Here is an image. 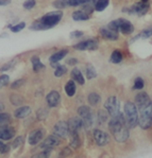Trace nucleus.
I'll return each mask as SVG.
<instances>
[{"mask_svg": "<svg viewBox=\"0 0 152 158\" xmlns=\"http://www.w3.org/2000/svg\"><path fill=\"white\" fill-rule=\"evenodd\" d=\"M78 114H79L80 118L83 121V126L85 128H89L93 125V123H94L92 109L86 105H82L78 109Z\"/></svg>", "mask_w": 152, "mask_h": 158, "instance_id": "nucleus-6", "label": "nucleus"}, {"mask_svg": "<svg viewBox=\"0 0 152 158\" xmlns=\"http://www.w3.org/2000/svg\"><path fill=\"white\" fill-rule=\"evenodd\" d=\"M72 19L76 21H83L89 19V15H87L84 11H76L72 13Z\"/></svg>", "mask_w": 152, "mask_h": 158, "instance_id": "nucleus-24", "label": "nucleus"}, {"mask_svg": "<svg viewBox=\"0 0 152 158\" xmlns=\"http://www.w3.org/2000/svg\"><path fill=\"white\" fill-rule=\"evenodd\" d=\"M31 111H32V109H31L30 106H20L14 111V116L17 119H24L30 115Z\"/></svg>", "mask_w": 152, "mask_h": 158, "instance_id": "nucleus-19", "label": "nucleus"}, {"mask_svg": "<svg viewBox=\"0 0 152 158\" xmlns=\"http://www.w3.org/2000/svg\"><path fill=\"white\" fill-rule=\"evenodd\" d=\"M135 105L138 110L152 105V101L149 94L145 91H141L139 94H137L135 97Z\"/></svg>", "mask_w": 152, "mask_h": 158, "instance_id": "nucleus-8", "label": "nucleus"}, {"mask_svg": "<svg viewBox=\"0 0 152 158\" xmlns=\"http://www.w3.org/2000/svg\"><path fill=\"white\" fill-rule=\"evenodd\" d=\"M53 134L61 138V139H64V138L68 137L70 135V130L68 123L65 121H59L58 123H55L54 127H53Z\"/></svg>", "mask_w": 152, "mask_h": 158, "instance_id": "nucleus-9", "label": "nucleus"}, {"mask_svg": "<svg viewBox=\"0 0 152 158\" xmlns=\"http://www.w3.org/2000/svg\"><path fill=\"white\" fill-rule=\"evenodd\" d=\"M46 102H47L48 106L50 108L56 107V106L60 104L61 102V96L56 90H52L50 91L46 97Z\"/></svg>", "mask_w": 152, "mask_h": 158, "instance_id": "nucleus-14", "label": "nucleus"}, {"mask_svg": "<svg viewBox=\"0 0 152 158\" xmlns=\"http://www.w3.org/2000/svg\"><path fill=\"white\" fill-rule=\"evenodd\" d=\"M109 3H110V0H97L96 4H95V10L99 12L103 11V10L106 9Z\"/></svg>", "mask_w": 152, "mask_h": 158, "instance_id": "nucleus-29", "label": "nucleus"}, {"mask_svg": "<svg viewBox=\"0 0 152 158\" xmlns=\"http://www.w3.org/2000/svg\"><path fill=\"white\" fill-rule=\"evenodd\" d=\"M107 117H109V113H107V111L103 110V109H101V110L98 111V119H99L100 123L106 122L107 119H109Z\"/></svg>", "mask_w": 152, "mask_h": 158, "instance_id": "nucleus-37", "label": "nucleus"}, {"mask_svg": "<svg viewBox=\"0 0 152 158\" xmlns=\"http://www.w3.org/2000/svg\"><path fill=\"white\" fill-rule=\"evenodd\" d=\"M99 32L104 40L114 42V40H117V38H118V32H115V31L109 29L107 27H105V28H101Z\"/></svg>", "mask_w": 152, "mask_h": 158, "instance_id": "nucleus-16", "label": "nucleus"}, {"mask_svg": "<svg viewBox=\"0 0 152 158\" xmlns=\"http://www.w3.org/2000/svg\"><path fill=\"white\" fill-rule=\"evenodd\" d=\"M23 84H24V80H17V81H15L13 84L11 85V88L12 89H17V88H19Z\"/></svg>", "mask_w": 152, "mask_h": 158, "instance_id": "nucleus-43", "label": "nucleus"}, {"mask_svg": "<svg viewBox=\"0 0 152 158\" xmlns=\"http://www.w3.org/2000/svg\"><path fill=\"white\" fill-rule=\"evenodd\" d=\"M52 4L56 9H65L67 6H69L68 0H55V1H53Z\"/></svg>", "mask_w": 152, "mask_h": 158, "instance_id": "nucleus-34", "label": "nucleus"}, {"mask_svg": "<svg viewBox=\"0 0 152 158\" xmlns=\"http://www.w3.org/2000/svg\"><path fill=\"white\" fill-rule=\"evenodd\" d=\"M23 143H24V137L23 136H19V137H16L15 140L12 143V148L13 149H18Z\"/></svg>", "mask_w": 152, "mask_h": 158, "instance_id": "nucleus-41", "label": "nucleus"}, {"mask_svg": "<svg viewBox=\"0 0 152 158\" xmlns=\"http://www.w3.org/2000/svg\"><path fill=\"white\" fill-rule=\"evenodd\" d=\"M14 63L13 62H10V63H7V64H4L3 66H2L1 68H0V71L3 72V71H7V70L11 69L12 68V65H13Z\"/></svg>", "mask_w": 152, "mask_h": 158, "instance_id": "nucleus-45", "label": "nucleus"}, {"mask_svg": "<svg viewBox=\"0 0 152 158\" xmlns=\"http://www.w3.org/2000/svg\"><path fill=\"white\" fill-rule=\"evenodd\" d=\"M124 117L126 125L129 130L130 128L136 127L139 121V113L135 103H133L131 101L126 102L124 107Z\"/></svg>", "mask_w": 152, "mask_h": 158, "instance_id": "nucleus-3", "label": "nucleus"}, {"mask_svg": "<svg viewBox=\"0 0 152 158\" xmlns=\"http://www.w3.org/2000/svg\"><path fill=\"white\" fill-rule=\"evenodd\" d=\"M76 90H77V86L73 80H69L65 85V92L68 97H73L76 94Z\"/></svg>", "mask_w": 152, "mask_h": 158, "instance_id": "nucleus-22", "label": "nucleus"}, {"mask_svg": "<svg viewBox=\"0 0 152 158\" xmlns=\"http://www.w3.org/2000/svg\"><path fill=\"white\" fill-rule=\"evenodd\" d=\"M109 130L117 142H124L129 138V128L124 122V114L117 118H111L109 122Z\"/></svg>", "mask_w": 152, "mask_h": 158, "instance_id": "nucleus-1", "label": "nucleus"}, {"mask_svg": "<svg viewBox=\"0 0 152 158\" xmlns=\"http://www.w3.org/2000/svg\"><path fill=\"white\" fill-rule=\"evenodd\" d=\"M81 36H83L82 31H73V32L70 33V37L72 38H80Z\"/></svg>", "mask_w": 152, "mask_h": 158, "instance_id": "nucleus-44", "label": "nucleus"}, {"mask_svg": "<svg viewBox=\"0 0 152 158\" xmlns=\"http://www.w3.org/2000/svg\"><path fill=\"white\" fill-rule=\"evenodd\" d=\"M70 154V150L69 149H64L62 153V156H68Z\"/></svg>", "mask_w": 152, "mask_h": 158, "instance_id": "nucleus-49", "label": "nucleus"}, {"mask_svg": "<svg viewBox=\"0 0 152 158\" xmlns=\"http://www.w3.org/2000/svg\"><path fill=\"white\" fill-rule=\"evenodd\" d=\"M44 136H45V130L43 128H37L34 130L33 132L30 133L28 137V142L30 145H36L38 142H41L43 140Z\"/></svg>", "mask_w": 152, "mask_h": 158, "instance_id": "nucleus-12", "label": "nucleus"}, {"mask_svg": "<svg viewBox=\"0 0 152 158\" xmlns=\"http://www.w3.org/2000/svg\"><path fill=\"white\" fill-rule=\"evenodd\" d=\"M145 86V82L141 77H136V80L134 81V85H133V89L135 90H141L143 89Z\"/></svg>", "mask_w": 152, "mask_h": 158, "instance_id": "nucleus-36", "label": "nucleus"}, {"mask_svg": "<svg viewBox=\"0 0 152 158\" xmlns=\"http://www.w3.org/2000/svg\"><path fill=\"white\" fill-rule=\"evenodd\" d=\"M104 108L107 113L110 114V116L112 118H117L121 115L120 113V108H119V101L116 97L112 96L110 98H107V100L104 103Z\"/></svg>", "mask_w": 152, "mask_h": 158, "instance_id": "nucleus-5", "label": "nucleus"}, {"mask_svg": "<svg viewBox=\"0 0 152 158\" xmlns=\"http://www.w3.org/2000/svg\"><path fill=\"white\" fill-rule=\"evenodd\" d=\"M35 4H36L35 0H26V1L24 2L23 6L26 10H31V9H33L34 6H35Z\"/></svg>", "mask_w": 152, "mask_h": 158, "instance_id": "nucleus-42", "label": "nucleus"}, {"mask_svg": "<svg viewBox=\"0 0 152 158\" xmlns=\"http://www.w3.org/2000/svg\"><path fill=\"white\" fill-rule=\"evenodd\" d=\"M68 126H69L70 133L72 132H79L80 130H82L83 126V121L80 117H72L68 120Z\"/></svg>", "mask_w": 152, "mask_h": 158, "instance_id": "nucleus-15", "label": "nucleus"}, {"mask_svg": "<svg viewBox=\"0 0 152 158\" xmlns=\"http://www.w3.org/2000/svg\"><path fill=\"white\" fill-rule=\"evenodd\" d=\"M51 154V149H45L44 151H41V153L36 154L33 158H49Z\"/></svg>", "mask_w": 152, "mask_h": 158, "instance_id": "nucleus-38", "label": "nucleus"}, {"mask_svg": "<svg viewBox=\"0 0 152 158\" xmlns=\"http://www.w3.org/2000/svg\"><path fill=\"white\" fill-rule=\"evenodd\" d=\"M86 77L87 79L92 80L94 79V77H97V71L96 69H95V67L93 66V65H87L86 67Z\"/></svg>", "mask_w": 152, "mask_h": 158, "instance_id": "nucleus-32", "label": "nucleus"}, {"mask_svg": "<svg viewBox=\"0 0 152 158\" xmlns=\"http://www.w3.org/2000/svg\"><path fill=\"white\" fill-rule=\"evenodd\" d=\"M70 75H72V79L75 82H77L78 84H80V85H84L85 84L84 77H83L82 72H81L78 68H73V69L72 70V74H70Z\"/></svg>", "mask_w": 152, "mask_h": 158, "instance_id": "nucleus-21", "label": "nucleus"}, {"mask_svg": "<svg viewBox=\"0 0 152 158\" xmlns=\"http://www.w3.org/2000/svg\"><path fill=\"white\" fill-rule=\"evenodd\" d=\"M69 137H70V145H72V149H78L81 145V140L78 132H72Z\"/></svg>", "mask_w": 152, "mask_h": 158, "instance_id": "nucleus-23", "label": "nucleus"}, {"mask_svg": "<svg viewBox=\"0 0 152 158\" xmlns=\"http://www.w3.org/2000/svg\"><path fill=\"white\" fill-rule=\"evenodd\" d=\"M67 54H68V50L67 49L59 50L58 52H55L54 54L51 55L50 63H51V64H58V63L60 62V60H62Z\"/></svg>", "mask_w": 152, "mask_h": 158, "instance_id": "nucleus-20", "label": "nucleus"}, {"mask_svg": "<svg viewBox=\"0 0 152 158\" xmlns=\"http://www.w3.org/2000/svg\"><path fill=\"white\" fill-rule=\"evenodd\" d=\"M31 63H32L33 70L35 72H38L41 69L44 68V64L41 62V60L38 56H32V58H31Z\"/></svg>", "mask_w": 152, "mask_h": 158, "instance_id": "nucleus-28", "label": "nucleus"}, {"mask_svg": "<svg viewBox=\"0 0 152 158\" xmlns=\"http://www.w3.org/2000/svg\"><path fill=\"white\" fill-rule=\"evenodd\" d=\"M149 9V4L147 2H137V3L133 4V6H129V8H124L122 10V12H127L129 14H135V15L143 16L144 14L147 13Z\"/></svg>", "mask_w": 152, "mask_h": 158, "instance_id": "nucleus-7", "label": "nucleus"}, {"mask_svg": "<svg viewBox=\"0 0 152 158\" xmlns=\"http://www.w3.org/2000/svg\"><path fill=\"white\" fill-rule=\"evenodd\" d=\"M78 63V60H76V58H72V60H67V64L68 65H73L75 66L76 64Z\"/></svg>", "mask_w": 152, "mask_h": 158, "instance_id": "nucleus-47", "label": "nucleus"}, {"mask_svg": "<svg viewBox=\"0 0 152 158\" xmlns=\"http://www.w3.org/2000/svg\"><path fill=\"white\" fill-rule=\"evenodd\" d=\"M66 72H67V69H66L65 66H63V65H56L55 66V71H54V75L56 77H63Z\"/></svg>", "mask_w": 152, "mask_h": 158, "instance_id": "nucleus-33", "label": "nucleus"}, {"mask_svg": "<svg viewBox=\"0 0 152 158\" xmlns=\"http://www.w3.org/2000/svg\"><path fill=\"white\" fill-rule=\"evenodd\" d=\"M100 100H101V97H100V94H98L97 92H90L87 97L88 103H89L92 106L97 105V104L100 102Z\"/></svg>", "mask_w": 152, "mask_h": 158, "instance_id": "nucleus-26", "label": "nucleus"}, {"mask_svg": "<svg viewBox=\"0 0 152 158\" xmlns=\"http://www.w3.org/2000/svg\"><path fill=\"white\" fill-rule=\"evenodd\" d=\"M60 143H61V138L59 136L54 135V134H52V135L48 136L44 140L43 143L41 144V148H43V149H52V148L59 145Z\"/></svg>", "mask_w": 152, "mask_h": 158, "instance_id": "nucleus-13", "label": "nucleus"}, {"mask_svg": "<svg viewBox=\"0 0 152 158\" xmlns=\"http://www.w3.org/2000/svg\"><path fill=\"white\" fill-rule=\"evenodd\" d=\"M24 27H26V23H17V25H15V26H10V29H11L12 32L17 33V32H19V31L23 30Z\"/></svg>", "mask_w": 152, "mask_h": 158, "instance_id": "nucleus-40", "label": "nucleus"}, {"mask_svg": "<svg viewBox=\"0 0 152 158\" xmlns=\"http://www.w3.org/2000/svg\"><path fill=\"white\" fill-rule=\"evenodd\" d=\"M76 50L79 51H85V50H96L98 48V42L96 40H83L73 46Z\"/></svg>", "mask_w": 152, "mask_h": 158, "instance_id": "nucleus-10", "label": "nucleus"}, {"mask_svg": "<svg viewBox=\"0 0 152 158\" xmlns=\"http://www.w3.org/2000/svg\"><path fill=\"white\" fill-rule=\"evenodd\" d=\"M150 36H152V26L151 27H148L147 29H145V30L141 32V34H138V35L136 36L135 38H133V42L134 40H136L137 38H141V37H143V38H148V37H150Z\"/></svg>", "mask_w": 152, "mask_h": 158, "instance_id": "nucleus-30", "label": "nucleus"}, {"mask_svg": "<svg viewBox=\"0 0 152 158\" xmlns=\"http://www.w3.org/2000/svg\"><path fill=\"white\" fill-rule=\"evenodd\" d=\"M107 28L111 29V30L115 31V32H118L119 28H120V18L115 19V20H112L111 23L107 25Z\"/></svg>", "mask_w": 152, "mask_h": 158, "instance_id": "nucleus-35", "label": "nucleus"}, {"mask_svg": "<svg viewBox=\"0 0 152 158\" xmlns=\"http://www.w3.org/2000/svg\"><path fill=\"white\" fill-rule=\"evenodd\" d=\"M63 17V12L62 11H53L49 12V13L45 14L43 17L38 18L37 20H35L32 25L30 26L31 30H47L52 27H54L60 23V20Z\"/></svg>", "mask_w": 152, "mask_h": 158, "instance_id": "nucleus-2", "label": "nucleus"}, {"mask_svg": "<svg viewBox=\"0 0 152 158\" xmlns=\"http://www.w3.org/2000/svg\"><path fill=\"white\" fill-rule=\"evenodd\" d=\"M119 31H121L124 34H132L134 32V26L130 23L129 20L127 19H124V18H120V28H119Z\"/></svg>", "mask_w": 152, "mask_h": 158, "instance_id": "nucleus-17", "label": "nucleus"}, {"mask_svg": "<svg viewBox=\"0 0 152 158\" xmlns=\"http://www.w3.org/2000/svg\"><path fill=\"white\" fill-rule=\"evenodd\" d=\"M10 101H11V103L13 105H21L24 103V98L21 96H19V94H12L10 97Z\"/></svg>", "mask_w": 152, "mask_h": 158, "instance_id": "nucleus-31", "label": "nucleus"}, {"mask_svg": "<svg viewBox=\"0 0 152 158\" xmlns=\"http://www.w3.org/2000/svg\"><path fill=\"white\" fill-rule=\"evenodd\" d=\"M10 82V77L8 74H2L0 75V88H3Z\"/></svg>", "mask_w": 152, "mask_h": 158, "instance_id": "nucleus-39", "label": "nucleus"}, {"mask_svg": "<svg viewBox=\"0 0 152 158\" xmlns=\"http://www.w3.org/2000/svg\"><path fill=\"white\" fill-rule=\"evenodd\" d=\"M11 3V0H0V6H7Z\"/></svg>", "mask_w": 152, "mask_h": 158, "instance_id": "nucleus-48", "label": "nucleus"}, {"mask_svg": "<svg viewBox=\"0 0 152 158\" xmlns=\"http://www.w3.org/2000/svg\"><path fill=\"white\" fill-rule=\"evenodd\" d=\"M6 147L7 145L4 144L3 142L0 140V153H4V150H6Z\"/></svg>", "mask_w": 152, "mask_h": 158, "instance_id": "nucleus-46", "label": "nucleus"}, {"mask_svg": "<svg viewBox=\"0 0 152 158\" xmlns=\"http://www.w3.org/2000/svg\"><path fill=\"white\" fill-rule=\"evenodd\" d=\"M93 136H94V139L95 141L98 145L100 147H104L106 145L107 143L110 142V137L104 131H101V130H95L94 133H93Z\"/></svg>", "mask_w": 152, "mask_h": 158, "instance_id": "nucleus-11", "label": "nucleus"}, {"mask_svg": "<svg viewBox=\"0 0 152 158\" xmlns=\"http://www.w3.org/2000/svg\"><path fill=\"white\" fill-rule=\"evenodd\" d=\"M3 109H4V105H3V103H1V102H0V114H1L2 111H3Z\"/></svg>", "mask_w": 152, "mask_h": 158, "instance_id": "nucleus-50", "label": "nucleus"}, {"mask_svg": "<svg viewBox=\"0 0 152 158\" xmlns=\"http://www.w3.org/2000/svg\"><path fill=\"white\" fill-rule=\"evenodd\" d=\"M122 58H124V55H122V53L120 52L119 50H115V51H113V53L111 54L110 60H111L113 64H119V63L122 60Z\"/></svg>", "mask_w": 152, "mask_h": 158, "instance_id": "nucleus-27", "label": "nucleus"}, {"mask_svg": "<svg viewBox=\"0 0 152 158\" xmlns=\"http://www.w3.org/2000/svg\"><path fill=\"white\" fill-rule=\"evenodd\" d=\"M141 1H143V2H147L148 0H141Z\"/></svg>", "mask_w": 152, "mask_h": 158, "instance_id": "nucleus-51", "label": "nucleus"}, {"mask_svg": "<svg viewBox=\"0 0 152 158\" xmlns=\"http://www.w3.org/2000/svg\"><path fill=\"white\" fill-rule=\"evenodd\" d=\"M139 113V121L138 124L143 130H148L152 125V105L148 107L138 110Z\"/></svg>", "mask_w": 152, "mask_h": 158, "instance_id": "nucleus-4", "label": "nucleus"}, {"mask_svg": "<svg viewBox=\"0 0 152 158\" xmlns=\"http://www.w3.org/2000/svg\"><path fill=\"white\" fill-rule=\"evenodd\" d=\"M10 123H11V116L6 113L0 114V127H8Z\"/></svg>", "mask_w": 152, "mask_h": 158, "instance_id": "nucleus-25", "label": "nucleus"}, {"mask_svg": "<svg viewBox=\"0 0 152 158\" xmlns=\"http://www.w3.org/2000/svg\"><path fill=\"white\" fill-rule=\"evenodd\" d=\"M16 131L13 127H3L0 128V140H10L15 136Z\"/></svg>", "mask_w": 152, "mask_h": 158, "instance_id": "nucleus-18", "label": "nucleus"}]
</instances>
